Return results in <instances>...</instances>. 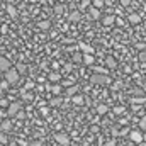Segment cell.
Returning <instances> with one entry per match:
<instances>
[{
  "mask_svg": "<svg viewBox=\"0 0 146 146\" xmlns=\"http://www.w3.org/2000/svg\"><path fill=\"white\" fill-rule=\"evenodd\" d=\"M0 146H3V145H0Z\"/></svg>",
  "mask_w": 146,
  "mask_h": 146,
  "instance_id": "cell-39",
  "label": "cell"
},
{
  "mask_svg": "<svg viewBox=\"0 0 146 146\" xmlns=\"http://www.w3.org/2000/svg\"><path fill=\"white\" fill-rule=\"evenodd\" d=\"M78 90H80V87H78V85H72V87H68V88H66L65 95H66V97H73Z\"/></svg>",
  "mask_w": 146,
  "mask_h": 146,
  "instance_id": "cell-9",
  "label": "cell"
},
{
  "mask_svg": "<svg viewBox=\"0 0 146 146\" xmlns=\"http://www.w3.org/2000/svg\"><path fill=\"white\" fill-rule=\"evenodd\" d=\"M78 49L80 51H83V54H94L95 51H94V48L92 46H88V44H85V42H80L78 44Z\"/></svg>",
  "mask_w": 146,
  "mask_h": 146,
  "instance_id": "cell-6",
  "label": "cell"
},
{
  "mask_svg": "<svg viewBox=\"0 0 146 146\" xmlns=\"http://www.w3.org/2000/svg\"><path fill=\"white\" fill-rule=\"evenodd\" d=\"M7 12H9V15H10V17H15V15H17V10H15V7H12V5H9V7H7Z\"/></svg>",
  "mask_w": 146,
  "mask_h": 146,
  "instance_id": "cell-19",
  "label": "cell"
},
{
  "mask_svg": "<svg viewBox=\"0 0 146 146\" xmlns=\"http://www.w3.org/2000/svg\"><path fill=\"white\" fill-rule=\"evenodd\" d=\"M54 139H56L61 146H66L68 143H70V138H68L65 133H56V134H54Z\"/></svg>",
  "mask_w": 146,
  "mask_h": 146,
  "instance_id": "cell-4",
  "label": "cell"
},
{
  "mask_svg": "<svg viewBox=\"0 0 146 146\" xmlns=\"http://www.w3.org/2000/svg\"><path fill=\"white\" fill-rule=\"evenodd\" d=\"M90 82L94 85H109L110 83V76L106 75V73H94L90 76Z\"/></svg>",
  "mask_w": 146,
  "mask_h": 146,
  "instance_id": "cell-1",
  "label": "cell"
},
{
  "mask_svg": "<svg viewBox=\"0 0 146 146\" xmlns=\"http://www.w3.org/2000/svg\"><path fill=\"white\" fill-rule=\"evenodd\" d=\"M139 61H146V51H141L139 53Z\"/></svg>",
  "mask_w": 146,
  "mask_h": 146,
  "instance_id": "cell-29",
  "label": "cell"
},
{
  "mask_svg": "<svg viewBox=\"0 0 146 146\" xmlns=\"http://www.w3.org/2000/svg\"><path fill=\"white\" fill-rule=\"evenodd\" d=\"M19 78H21V73L17 72L15 68H9V70L5 72V82H7L9 85L19 83Z\"/></svg>",
  "mask_w": 146,
  "mask_h": 146,
  "instance_id": "cell-2",
  "label": "cell"
},
{
  "mask_svg": "<svg viewBox=\"0 0 146 146\" xmlns=\"http://www.w3.org/2000/svg\"><path fill=\"white\" fill-rule=\"evenodd\" d=\"M41 112H42L44 115H48V114H49V109H48V107H44V109H41Z\"/></svg>",
  "mask_w": 146,
  "mask_h": 146,
  "instance_id": "cell-33",
  "label": "cell"
},
{
  "mask_svg": "<svg viewBox=\"0 0 146 146\" xmlns=\"http://www.w3.org/2000/svg\"><path fill=\"white\" fill-rule=\"evenodd\" d=\"M129 138H131V141H133V143H141V141L145 139V136H143L139 131H131Z\"/></svg>",
  "mask_w": 146,
  "mask_h": 146,
  "instance_id": "cell-5",
  "label": "cell"
},
{
  "mask_svg": "<svg viewBox=\"0 0 146 146\" xmlns=\"http://www.w3.org/2000/svg\"><path fill=\"white\" fill-rule=\"evenodd\" d=\"M22 109V104L21 102H12V104H9V109H7V115H10V117H14L19 110Z\"/></svg>",
  "mask_w": 146,
  "mask_h": 146,
  "instance_id": "cell-3",
  "label": "cell"
},
{
  "mask_svg": "<svg viewBox=\"0 0 146 146\" xmlns=\"http://www.w3.org/2000/svg\"><path fill=\"white\" fill-rule=\"evenodd\" d=\"M48 78H49V80H51V82H58V80H60V78H61V75H60V73H49V76H48Z\"/></svg>",
  "mask_w": 146,
  "mask_h": 146,
  "instance_id": "cell-18",
  "label": "cell"
},
{
  "mask_svg": "<svg viewBox=\"0 0 146 146\" xmlns=\"http://www.w3.org/2000/svg\"><path fill=\"white\" fill-rule=\"evenodd\" d=\"M95 73H106L107 75V68H102V66H90Z\"/></svg>",
  "mask_w": 146,
  "mask_h": 146,
  "instance_id": "cell-21",
  "label": "cell"
},
{
  "mask_svg": "<svg viewBox=\"0 0 146 146\" xmlns=\"http://www.w3.org/2000/svg\"><path fill=\"white\" fill-rule=\"evenodd\" d=\"M3 115H5V114H3V110L0 109V119H2V117H3Z\"/></svg>",
  "mask_w": 146,
  "mask_h": 146,
  "instance_id": "cell-38",
  "label": "cell"
},
{
  "mask_svg": "<svg viewBox=\"0 0 146 146\" xmlns=\"http://www.w3.org/2000/svg\"><path fill=\"white\" fill-rule=\"evenodd\" d=\"M82 60H83V63H85V65H88V66H92V65H94V61H95V60H94V54H83V58H82Z\"/></svg>",
  "mask_w": 146,
  "mask_h": 146,
  "instance_id": "cell-11",
  "label": "cell"
},
{
  "mask_svg": "<svg viewBox=\"0 0 146 146\" xmlns=\"http://www.w3.org/2000/svg\"><path fill=\"white\" fill-rule=\"evenodd\" d=\"M51 92H53L54 95H60V94H61V87H60V85H53V87H51Z\"/></svg>",
  "mask_w": 146,
  "mask_h": 146,
  "instance_id": "cell-22",
  "label": "cell"
},
{
  "mask_svg": "<svg viewBox=\"0 0 146 146\" xmlns=\"http://www.w3.org/2000/svg\"><path fill=\"white\" fill-rule=\"evenodd\" d=\"M121 2V5L122 7H127V5H131V0H119Z\"/></svg>",
  "mask_w": 146,
  "mask_h": 146,
  "instance_id": "cell-28",
  "label": "cell"
},
{
  "mask_svg": "<svg viewBox=\"0 0 146 146\" xmlns=\"http://www.w3.org/2000/svg\"><path fill=\"white\" fill-rule=\"evenodd\" d=\"M72 99H73V104H76V106H82V104H83V97H82V95H76V94H75Z\"/></svg>",
  "mask_w": 146,
  "mask_h": 146,
  "instance_id": "cell-17",
  "label": "cell"
},
{
  "mask_svg": "<svg viewBox=\"0 0 146 146\" xmlns=\"http://www.w3.org/2000/svg\"><path fill=\"white\" fill-rule=\"evenodd\" d=\"M88 12H90V17H92L94 21H95V19H100V12H99V9H97V7H90V10H88Z\"/></svg>",
  "mask_w": 146,
  "mask_h": 146,
  "instance_id": "cell-10",
  "label": "cell"
},
{
  "mask_svg": "<svg viewBox=\"0 0 146 146\" xmlns=\"http://www.w3.org/2000/svg\"><path fill=\"white\" fill-rule=\"evenodd\" d=\"M49 26H51V24H49L48 21H44V22H39V27H41V29H49Z\"/></svg>",
  "mask_w": 146,
  "mask_h": 146,
  "instance_id": "cell-25",
  "label": "cell"
},
{
  "mask_svg": "<svg viewBox=\"0 0 146 146\" xmlns=\"http://www.w3.org/2000/svg\"><path fill=\"white\" fill-rule=\"evenodd\" d=\"M29 146H42V145H41L39 141H34V143H31V145H29Z\"/></svg>",
  "mask_w": 146,
  "mask_h": 146,
  "instance_id": "cell-35",
  "label": "cell"
},
{
  "mask_svg": "<svg viewBox=\"0 0 146 146\" xmlns=\"http://www.w3.org/2000/svg\"><path fill=\"white\" fill-rule=\"evenodd\" d=\"M114 112L115 114H122L124 112V107H114Z\"/></svg>",
  "mask_w": 146,
  "mask_h": 146,
  "instance_id": "cell-31",
  "label": "cell"
},
{
  "mask_svg": "<svg viewBox=\"0 0 146 146\" xmlns=\"http://www.w3.org/2000/svg\"><path fill=\"white\" fill-rule=\"evenodd\" d=\"M0 129H2V133H9L12 129V121H2L0 122Z\"/></svg>",
  "mask_w": 146,
  "mask_h": 146,
  "instance_id": "cell-8",
  "label": "cell"
},
{
  "mask_svg": "<svg viewBox=\"0 0 146 146\" xmlns=\"http://www.w3.org/2000/svg\"><path fill=\"white\" fill-rule=\"evenodd\" d=\"M102 22H104V26H112V24L115 22V17H114V15H106V17L102 19Z\"/></svg>",
  "mask_w": 146,
  "mask_h": 146,
  "instance_id": "cell-13",
  "label": "cell"
},
{
  "mask_svg": "<svg viewBox=\"0 0 146 146\" xmlns=\"http://www.w3.org/2000/svg\"><path fill=\"white\" fill-rule=\"evenodd\" d=\"M129 22H131V24H139V22H141V17H139L138 14H131V15H129Z\"/></svg>",
  "mask_w": 146,
  "mask_h": 146,
  "instance_id": "cell-15",
  "label": "cell"
},
{
  "mask_svg": "<svg viewBox=\"0 0 146 146\" xmlns=\"http://www.w3.org/2000/svg\"><path fill=\"white\" fill-rule=\"evenodd\" d=\"M15 70L19 73H26V65H22V63H19L17 66H15Z\"/></svg>",
  "mask_w": 146,
  "mask_h": 146,
  "instance_id": "cell-24",
  "label": "cell"
},
{
  "mask_svg": "<svg viewBox=\"0 0 146 146\" xmlns=\"http://www.w3.org/2000/svg\"><path fill=\"white\" fill-rule=\"evenodd\" d=\"M133 94H134V95H141V90H139V88H134Z\"/></svg>",
  "mask_w": 146,
  "mask_h": 146,
  "instance_id": "cell-34",
  "label": "cell"
},
{
  "mask_svg": "<svg viewBox=\"0 0 146 146\" xmlns=\"http://www.w3.org/2000/svg\"><path fill=\"white\" fill-rule=\"evenodd\" d=\"M107 112H109V107H107L106 104H100V106H97V114L104 115V114H107Z\"/></svg>",
  "mask_w": 146,
  "mask_h": 146,
  "instance_id": "cell-14",
  "label": "cell"
},
{
  "mask_svg": "<svg viewBox=\"0 0 146 146\" xmlns=\"http://www.w3.org/2000/svg\"><path fill=\"white\" fill-rule=\"evenodd\" d=\"M73 61H75V63H80V61H82V56L75 53V54H73Z\"/></svg>",
  "mask_w": 146,
  "mask_h": 146,
  "instance_id": "cell-27",
  "label": "cell"
},
{
  "mask_svg": "<svg viewBox=\"0 0 146 146\" xmlns=\"http://www.w3.org/2000/svg\"><path fill=\"white\" fill-rule=\"evenodd\" d=\"M106 146H115V141L112 139V141H109V143H107V145H106Z\"/></svg>",
  "mask_w": 146,
  "mask_h": 146,
  "instance_id": "cell-37",
  "label": "cell"
},
{
  "mask_svg": "<svg viewBox=\"0 0 146 146\" xmlns=\"http://www.w3.org/2000/svg\"><path fill=\"white\" fill-rule=\"evenodd\" d=\"M104 5V0H94V7H97V9H100Z\"/></svg>",
  "mask_w": 146,
  "mask_h": 146,
  "instance_id": "cell-26",
  "label": "cell"
},
{
  "mask_svg": "<svg viewBox=\"0 0 146 146\" xmlns=\"http://www.w3.org/2000/svg\"><path fill=\"white\" fill-rule=\"evenodd\" d=\"M15 115H17V117H19V119H24V117H26V114H24V110H22V109L19 110V112H17V114H15Z\"/></svg>",
  "mask_w": 146,
  "mask_h": 146,
  "instance_id": "cell-30",
  "label": "cell"
},
{
  "mask_svg": "<svg viewBox=\"0 0 146 146\" xmlns=\"http://www.w3.org/2000/svg\"><path fill=\"white\" fill-rule=\"evenodd\" d=\"M61 102H63V99H61V97H54V99L51 100V104H49V106H51V107H58V106H61Z\"/></svg>",
  "mask_w": 146,
  "mask_h": 146,
  "instance_id": "cell-16",
  "label": "cell"
},
{
  "mask_svg": "<svg viewBox=\"0 0 146 146\" xmlns=\"http://www.w3.org/2000/svg\"><path fill=\"white\" fill-rule=\"evenodd\" d=\"M9 68H12V63H10L7 58L0 56V70H2V72H7Z\"/></svg>",
  "mask_w": 146,
  "mask_h": 146,
  "instance_id": "cell-7",
  "label": "cell"
},
{
  "mask_svg": "<svg viewBox=\"0 0 146 146\" xmlns=\"http://www.w3.org/2000/svg\"><path fill=\"white\" fill-rule=\"evenodd\" d=\"M106 66H107V68H115V66H117V61H115L112 56H107V58H106Z\"/></svg>",
  "mask_w": 146,
  "mask_h": 146,
  "instance_id": "cell-12",
  "label": "cell"
},
{
  "mask_svg": "<svg viewBox=\"0 0 146 146\" xmlns=\"http://www.w3.org/2000/svg\"><path fill=\"white\" fill-rule=\"evenodd\" d=\"M0 87H2V88H7V87H9V83H7V82H2V85H0Z\"/></svg>",
  "mask_w": 146,
  "mask_h": 146,
  "instance_id": "cell-36",
  "label": "cell"
},
{
  "mask_svg": "<svg viewBox=\"0 0 146 146\" xmlns=\"http://www.w3.org/2000/svg\"><path fill=\"white\" fill-rule=\"evenodd\" d=\"M9 138H7V133H0V145H7Z\"/></svg>",
  "mask_w": 146,
  "mask_h": 146,
  "instance_id": "cell-23",
  "label": "cell"
},
{
  "mask_svg": "<svg viewBox=\"0 0 146 146\" xmlns=\"http://www.w3.org/2000/svg\"><path fill=\"white\" fill-rule=\"evenodd\" d=\"M70 21H72V22L80 21V12H72V14H70Z\"/></svg>",
  "mask_w": 146,
  "mask_h": 146,
  "instance_id": "cell-20",
  "label": "cell"
},
{
  "mask_svg": "<svg viewBox=\"0 0 146 146\" xmlns=\"http://www.w3.org/2000/svg\"><path fill=\"white\" fill-rule=\"evenodd\" d=\"M139 126H141L143 129H146V117H143V119L139 121Z\"/></svg>",
  "mask_w": 146,
  "mask_h": 146,
  "instance_id": "cell-32",
  "label": "cell"
}]
</instances>
